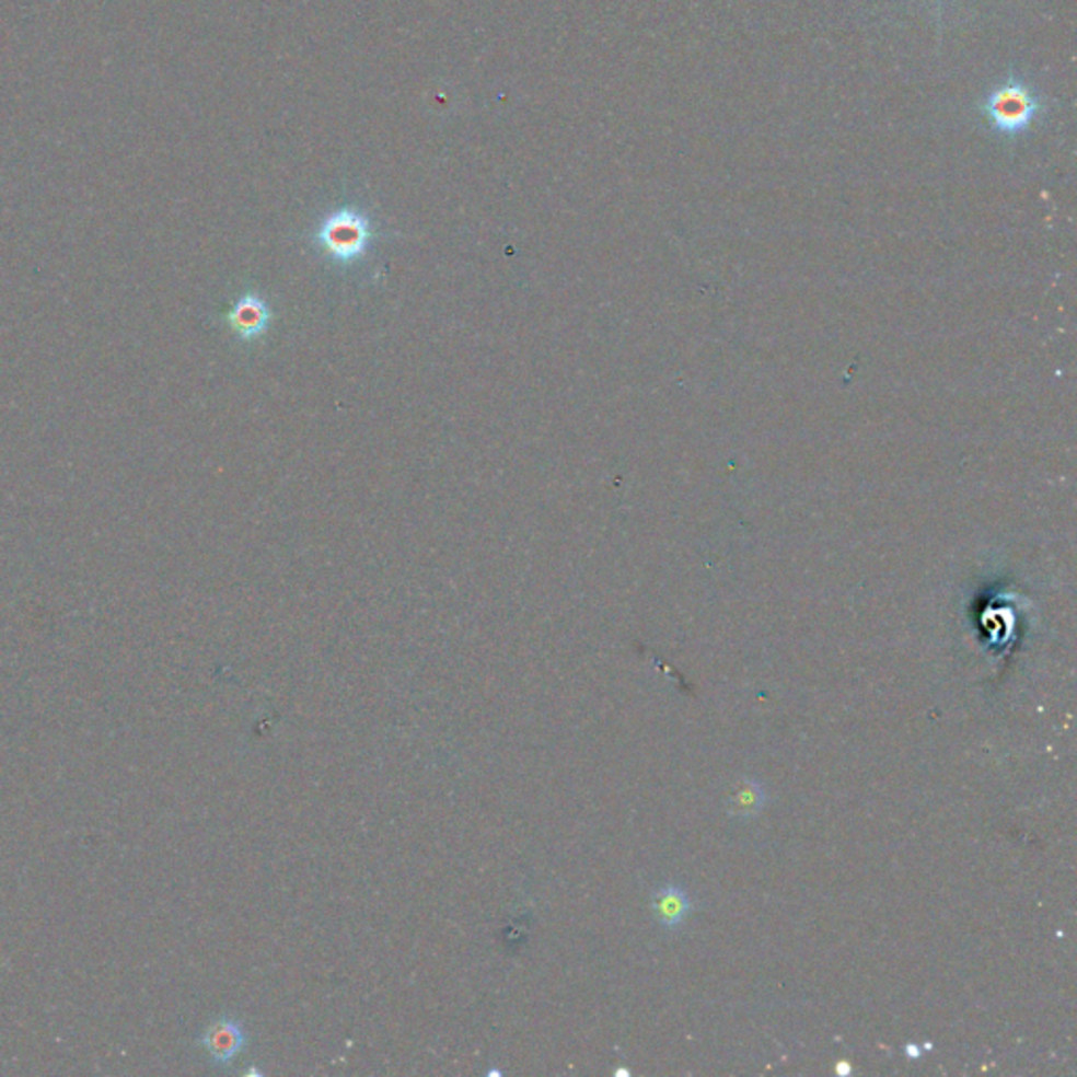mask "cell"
<instances>
[{"label": "cell", "instance_id": "1", "mask_svg": "<svg viewBox=\"0 0 1077 1077\" xmlns=\"http://www.w3.org/2000/svg\"><path fill=\"white\" fill-rule=\"evenodd\" d=\"M978 112L999 137L1017 139L1027 134L1044 112V102L1023 77L1010 72L989 91Z\"/></svg>", "mask_w": 1077, "mask_h": 1077}, {"label": "cell", "instance_id": "2", "mask_svg": "<svg viewBox=\"0 0 1077 1077\" xmlns=\"http://www.w3.org/2000/svg\"><path fill=\"white\" fill-rule=\"evenodd\" d=\"M378 239L369 216L354 207H341L324 217L314 232V243L324 255L339 264H358Z\"/></svg>", "mask_w": 1077, "mask_h": 1077}, {"label": "cell", "instance_id": "3", "mask_svg": "<svg viewBox=\"0 0 1077 1077\" xmlns=\"http://www.w3.org/2000/svg\"><path fill=\"white\" fill-rule=\"evenodd\" d=\"M246 1042L248 1038L243 1024L223 1015L205 1029V1033L198 1040V1046L207 1052L209 1061L216 1067H230L236 1061V1056L243 1054Z\"/></svg>", "mask_w": 1077, "mask_h": 1077}, {"label": "cell", "instance_id": "4", "mask_svg": "<svg viewBox=\"0 0 1077 1077\" xmlns=\"http://www.w3.org/2000/svg\"><path fill=\"white\" fill-rule=\"evenodd\" d=\"M225 323L243 341H255L264 337L271 323L268 301L259 293H244L225 314Z\"/></svg>", "mask_w": 1077, "mask_h": 1077}, {"label": "cell", "instance_id": "5", "mask_svg": "<svg viewBox=\"0 0 1077 1077\" xmlns=\"http://www.w3.org/2000/svg\"><path fill=\"white\" fill-rule=\"evenodd\" d=\"M691 896L680 887H663L652 894V914L668 930L682 926L686 917L691 916Z\"/></svg>", "mask_w": 1077, "mask_h": 1077}, {"label": "cell", "instance_id": "6", "mask_svg": "<svg viewBox=\"0 0 1077 1077\" xmlns=\"http://www.w3.org/2000/svg\"><path fill=\"white\" fill-rule=\"evenodd\" d=\"M764 791L762 787L755 781L741 783L739 791L732 794L728 807H730V812L734 814H741V817H750V814H757L762 807H764Z\"/></svg>", "mask_w": 1077, "mask_h": 1077}, {"label": "cell", "instance_id": "7", "mask_svg": "<svg viewBox=\"0 0 1077 1077\" xmlns=\"http://www.w3.org/2000/svg\"><path fill=\"white\" fill-rule=\"evenodd\" d=\"M835 1074L837 1076H850L853 1074V1065L848 1061H837L835 1065Z\"/></svg>", "mask_w": 1077, "mask_h": 1077}, {"label": "cell", "instance_id": "8", "mask_svg": "<svg viewBox=\"0 0 1077 1077\" xmlns=\"http://www.w3.org/2000/svg\"><path fill=\"white\" fill-rule=\"evenodd\" d=\"M905 1054H907V1056H912L914 1061H919V1056H922V1051L917 1049L916 1044H907V1046H905Z\"/></svg>", "mask_w": 1077, "mask_h": 1077}]
</instances>
